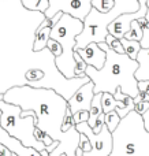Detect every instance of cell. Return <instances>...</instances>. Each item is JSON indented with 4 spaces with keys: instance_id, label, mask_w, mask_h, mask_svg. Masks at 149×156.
<instances>
[{
    "instance_id": "18",
    "label": "cell",
    "mask_w": 149,
    "mask_h": 156,
    "mask_svg": "<svg viewBox=\"0 0 149 156\" xmlns=\"http://www.w3.org/2000/svg\"><path fill=\"white\" fill-rule=\"evenodd\" d=\"M142 36H144V29L138 25V22L134 21L131 23V29L126 33L123 38H126L129 41H137V43H140L142 40Z\"/></svg>"
},
{
    "instance_id": "16",
    "label": "cell",
    "mask_w": 149,
    "mask_h": 156,
    "mask_svg": "<svg viewBox=\"0 0 149 156\" xmlns=\"http://www.w3.org/2000/svg\"><path fill=\"white\" fill-rule=\"evenodd\" d=\"M21 2L22 5L29 11H38L45 14L49 7V0H21Z\"/></svg>"
},
{
    "instance_id": "17",
    "label": "cell",
    "mask_w": 149,
    "mask_h": 156,
    "mask_svg": "<svg viewBox=\"0 0 149 156\" xmlns=\"http://www.w3.org/2000/svg\"><path fill=\"white\" fill-rule=\"evenodd\" d=\"M120 43H122L123 45V49H125V54L127 55L130 59L133 60H137V56H138L140 51H141V44L137 43V41H129L126 40V38H122L120 40Z\"/></svg>"
},
{
    "instance_id": "29",
    "label": "cell",
    "mask_w": 149,
    "mask_h": 156,
    "mask_svg": "<svg viewBox=\"0 0 149 156\" xmlns=\"http://www.w3.org/2000/svg\"><path fill=\"white\" fill-rule=\"evenodd\" d=\"M142 49H148L149 48V27L144 29V36H142V40L140 41Z\"/></svg>"
},
{
    "instance_id": "14",
    "label": "cell",
    "mask_w": 149,
    "mask_h": 156,
    "mask_svg": "<svg viewBox=\"0 0 149 156\" xmlns=\"http://www.w3.org/2000/svg\"><path fill=\"white\" fill-rule=\"evenodd\" d=\"M138 70L136 73V80L138 81H149V48L141 49L137 56Z\"/></svg>"
},
{
    "instance_id": "3",
    "label": "cell",
    "mask_w": 149,
    "mask_h": 156,
    "mask_svg": "<svg viewBox=\"0 0 149 156\" xmlns=\"http://www.w3.org/2000/svg\"><path fill=\"white\" fill-rule=\"evenodd\" d=\"M101 49L107 54V60L101 70L88 66L86 77L95 83V94L111 93L115 94L116 89L127 96L136 99L140 96L138 81L136 80V73L138 70V62L133 60L126 54H116L108 48L107 43L99 44Z\"/></svg>"
},
{
    "instance_id": "8",
    "label": "cell",
    "mask_w": 149,
    "mask_h": 156,
    "mask_svg": "<svg viewBox=\"0 0 149 156\" xmlns=\"http://www.w3.org/2000/svg\"><path fill=\"white\" fill-rule=\"evenodd\" d=\"M81 134H85L92 145V151L89 154H84V156H109L114 148V140H112V133L108 130V127L104 125L101 132L99 134L93 133L92 127L88 125V122L79 123L75 126Z\"/></svg>"
},
{
    "instance_id": "4",
    "label": "cell",
    "mask_w": 149,
    "mask_h": 156,
    "mask_svg": "<svg viewBox=\"0 0 149 156\" xmlns=\"http://www.w3.org/2000/svg\"><path fill=\"white\" fill-rule=\"evenodd\" d=\"M140 10L138 0H115V5L109 12H100L96 8L92 7L90 14L84 21V30L77 37L75 51L86 48L89 44H103L106 43L109 32L108 27L111 23H114L119 16L125 14L137 12Z\"/></svg>"
},
{
    "instance_id": "10",
    "label": "cell",
    "mask_w": 149,
    "mask_h": 156,
    "mask_svg": "<svg viewBox=\"0 0 149 156\" xmlns=\"http://www.w3.org/2000/svg\"><path fill=\"white\" fill-rule=\"evenodd\" d=\"M140 2V10L137 12L125 14V15L119 16L114 23L109 25L108 32L111 36H114L118 40H122L125 34L131 29V23L134 21H138L140 18H145L148 12V0H138Z\"/></svg>"
},
{
    "instance_id": "34",
    "label": "cell",
    "mask_w": 149,
    "mask_h": 156,
    "mask_svg": "<svg viewBox=\"0 0 149 156\" xmlns=\"http://www.w3.org/2000/svg\"><path fill=\"white\" fill-rule=\"evenodd\" d=\"M137 22H138V25L142 27V29H147V27H149V22L147 21V18H140Z\"/></svg>"
},
{
    "instance_id": "32",
    "label": "cell",
    "mask_w": 149,
    "mask_h": 156,
    "mask_svg": "<svg viewBox=\"0 0 149 156\" xmlns=\"http://www.w3.org/2000/svg\"><path fill=\"white\" fill-rule=\"evenodd\" d=\"M0 156H12V152H11L7 147L0 144Z\"/></svg>"
},
{
    "instance_id": "15",
    "label": "cell",
    "mask_w": 149,
    "mask_h": 156,
    "mask_svg": "<svg viewBox=\"0 0 149 156\" xmlns=\"http://www.w3.org/2000/svg\"><path fill=\"white\" fill-rule=\"evenodd\" d=\"M101 99H103V93L95 94V99L92 101V105H90V111H89V121H88V125L90 127H95L96 121L97 118L101 115L103 112V104H101Z\"/></svg>"
},
{
    "instance_id": "20",
    "label": "cell",
    "mask_w": 149,
    "mask_h": 156,
    "mask_svg": "<svg viewBox=\"0 0 149 156\" xmlns=\"http://www.w3.org/2000/svg\"><path fill=\"white\" fill-rule=\"evenodd\" d=\"M114 5L115 0H92V7L103 14L109 12L114 8Z\"/></svg>"
},
{
    "instance_id": "40",
    "label": "cell",
    "mask_w": 149,
    "mask_h": 156,
    "mask_svg": "<svg viewBox=\"0 0 149 156\" xmlns=\"http://www.w3.org/2000/svg\"><path fill=\"white\" fill-rule=\"evenodd\" d=\"M62 156H66V155H62Z\"/></svg>"
},
{
    "instance_id": "5",
    "label": "cell",
    "mask_w": 149,
    "mask_h": 156,
    "mask_svg": "<svg viewBox=\"0 0 149 156\" xmlns=\"http://www.w3.org/2000/svg\"><path fill=\"white\" fill-rule=\"evenodd\" d=\"M114 148L109 156H149V132L140 114L131 111L112 133Z\"/></svg>"
},
{
    "instance_id": "2",
    "label": "cell",
    "mask_w": 149,
    "mask_h": 156,
    "mask_svg": "<svg viewBox=\"0 0 149 156\" xmlns=\"http://www.w3.org/2000/svg\"><path fill=\"white\" fill-rule=\"evenodd\" d=\"M4 101L18 105L22 111H33L36 114V127L59 143V147L49 156H75L81 143V133L75 127L67 133L62 132L63 119L68 108V101L62 94L54 89L25 85L10 89L4 94Z\"/></svg>"
},
{
    "instance_id": "30",
    "label": "cell",
    "mask_w": 149,
    "mask_h": 156,
    "mask_svg": "<svg viewBox=\"0 0 149 156\" xmlns=\"http://www.w3.org/2000/svg\"><path fill=\"white\" fill-rule=\"evenodd\" d=\"M138 89H140V93H148L149 94V81H140Z\"/></svg>"
},
{
    "instance_id": "35",
    "label": "cell",
    "mask_w": 149,
    "mask_h": 156,
    "mask_svg": "<svg viewBox=\"0 0 149 156\" xmlns=\"http://www.w3.org/2000/svg\"><path fill=\"white\" fill-rule=\"evenodd\" d=\"M142 96V100H144V101H148L149 103V94L148 93H140Z\"/></svg>"
},
{
    "instance_id": "7",
    "label": "cell",
    "mask_w": 149,
    "mask_h": 156,
    "mask_svg": "<svg viewBox=\"0 0 149 156\" xmlns=\"http://www.w3.org/2000/svg\"><path fill=\"white\" fill-rule=\"evenodd\" d=\"M0 108L3 111L2 122L0 126L11 136V137L19 140L25 147L29 148H34L36 151L43 152L47 149V147L43 143L36 138L34 129L37 125V118L36 115L27 116V118H22V110L18 105L5 103L4 100L0 101Z\"/></svg>"
},
{
    "instance_id": "33",
    "label": "cell",
    "mask_w": 149,
    "mask_h": 156,
    "mask_svg": "<svg viewBox=\"0 0 149 156\" xmlns=\"http://www.w3.org/2000/svg\"><path fill=\"white\" fill-rule=\"evenodd\" d=\"M142 121H144L145 130H147V132H149V110L144 114V115H142Z\"/></svg>"
},
{
    "instance_id": "6",
    "label": "cell",
    "mask_w": 149,
    "mask_h": 156,
    "mask_svg": "<svg viewBox=\"0 0 149 156\" xmlns=\"http://www.w3.org/2000/svg\"><path fill=\"white\" fill-rule=\"evenodd\" d=\"M82 30L84 22L67 14H63L59 22L52 27L51 40L59 43L62 47V55L56 58V67L67 80L75 78V44L77 37L82 33Z\"/></svg>"
},
{
    "instance_id": "26",
    "label": "cell",
    "mask_w": 149,
    "mask_h": 156,
    "mask_svg": "<svg viewBox=\"0 0 149 156\" xmlns=\"http://www.w3.org/2000/svg\"><path fill=\"white\" fill-rule=\"evenodd\" d=\"M73 118H74V122H75V125L84 123V122L89 121V112H88V111H79V112L74 114Z\"/></svg>"
},
{
    "instance_id": "13",
    "label": "cell",
    "mask_w": 149,
    "mask_h": 156,
    "mask_svg": "<svg viewBox=\"0 0 149 156\" xmlns=\"http://www.w3.org/2000/svg\"><path fill=\"white\" fill-rule=\"evenodd\" d=\"M0 144L7 147V148L16 156H41L40 152L36 151L34 148L25 147L19 140L11 137L2 126H0Z\"/></svg>"
},
{
    "instance_id": "25",
    "label": "cell",
    "mask_w": 149,
    "mask_h": 156,
    "mask_svg": "<svg viewBox=\"0 0 149 156\" xmlns=\"http://www.w3.org/2000/svg\"><path fill=\"white\" fill-rule=\"evenodd\" d=\"M48 49L54 54L55 58H59L60 55H62V47H60L59 43H56V41H54V40L48 41Z\"/></svg>"
},
{
    "instance_id": "36",
    "label": "cell",
    "mask_w": 149,
    "mask_h": 156,
    "mask_svg": "<svg viewBox=\"0 0 149 156\" xmlns=\"http://www.w3.org/2000/svg\"><path fill=\"white\" fill-rule=\"evenodd\" d=\"M145 18H147V21L149 22V8H148V12H147V16H145Z\"/></svg>"
},
{
    "instance_id": "21",
    "label": "cell",
    "mask_w": 149,
    "mask_h": 156,
    "mask_svg": "<svg viewBox=\"0 0 149 156\" xmlns=\"http://www.w3.org/2000/svg\"><path fill=\"white\" fill-rule=\"evenodd\" d=\"M74 58H75V62H77V65H75V78H85L86 77L88 65L84 62V59L79 56L78 52H75Z\"/></svg>"
},
{
    "instance_id": "19",
    "label": "cell",
    "mask_w": 149,
    "mask_h": 156,
    "mask_svg": "<svg viewBox=\"0 0 149 156\" xmlns=\"http://www.w3.org/2000/svg\"><path fill=\"white\" fill-rule=\"evenodd\" d=\"M120 121H122V119H120V116L118 115L116 111H111V112L106 114V126L108 127V130L111 133H114L115 130L118 129Z\"/></svg>"
},
{
    "instance_id": "24",
    "label": "cell",
    "mask_w": 149,
    "mask_h": 156,
    "mask_svg": "<svg viewBox=\"0 0 149 156\" xmlns=\"http://www.w3.org/2000/svg\"><path fill=\"white\" fill-rule=\"evenodd\" d=\"M34 136H36V138H37V140L40 141V143H43L44 145L47 147V148H48V147H51L52 144L55 143V141L52 140V138L49 137V136L47 134V133H44L43 130H40L38 127H36V129H34Z\"/></svg>"
},
{
    "instance_id": "23",
    "label": "cell",
    "mask_w": 149,
    "mask_h": 156,
    "mask_svg": "<svg viewBox=\"0 0 149 156\" xmlns=\"http://www.w3.org/2000/svg\"><path fill=\"white\" fill-rule=\"evenodd\" d=\"M75 122H74V118H73V114H71L70 108H67V112H66V116L63 119V125H62V132L63 133H67L68 130H71L73 127H75Z\"/></svg>"
},
{
    "instance_id": "37",
    "label": "cell",
    "mask_w": 149,
    "mask_h": 156,
    "mask_svg": "<svg viewBox=\"0 0 149 156\" xmlns=\"http://www.w3.org/2000/svg\"><path fill=\"white\" fill-rule=\"evenodd\" d=\"M4 100V94H0V101H3Z\"/></svg>"
},
{
    "instance_id": "12",
    "label": "cell",
    "mask_w": 149,
    "mask_h": 156,
    "mask_svg": "<svg viewBox=\"0 0 149 156\" xmlns=\"http://www.w3.org/2000/svg\"><path fill=\"white\" fill-rule=\"evenodd\" d=\"M79 54V56L84 59V62L90 67H95L96 70H101L107 60V54L99 47V44L92 43L84 49L75 51Z\"/></svg>"
},
{
    "instance_id": "11",
    "label": "cell",
    "mask_w": 149,
    "mask_h": 156,
    "mask_svg": "<svg viewBox=\"0 0 149 156\" xmlns=\"http://www.w3.org/2000/svg\"><path fill=\"white\" fill-rule=\"evenodd\" d=\"M95 99V83L92 80L84 86L78 89L74 93V96L68 100V108H70L71 114H77L79 111H90V105Z\"/></svg>"
},
{
    "instance_id": "28",
    "label": "cell",
    "mask_w": 149,
    "mask_h": 156,
    "mask_svg": "<svg viewBox=\"0 0 149 156\" xmlns=\"http://www.w3.org/2000/svg\"><path fill=\"white\" fill-rule=\"evenodd\" d=\"M149 110V103L148 101H144V100H141V101H138L136 104V108H134V111H136L137 114H140V115H144L145 112Z\"/></svg>"
},
{
    "instance_id": "31",
    "label": "cell",
    "mask_w": 149,
    "mask_h": 156,
    "mask_svg": "<svg viewBox=\"0 0 149 156\" xmlns=\"http://www.w3.org/2000/svg\"><path fill=\"white\" fill-rule=\"evenodd\" d=\"M114 97L115 99L118 100V101H125L126 99H127V97H130V96H127V94H125L122 92V89H116V92H115V94H114Z\"/></svg>"
},
{
    "instance_id": "9",
    "label": "cell",
    "mask_w": 149,
    "mask_h": 156,
    "mask_svg": "<svg viewBox=\"0 0 149 156\" xmlns=\"http://www.w3.org/2000/svg\"><path fill=\"white\" fill-rule=\"evenodd\" d=\"M92 11V0H49L45 16L52 19L56 14L63 12L84 22Z\"/></svg>"
},
{
    "instance_id": "38",
    "label": "cell",
    "mask_w": 149,
    "mask_h": 156,
    "mask_svg": "<svg viewBox=\"0 0 149 156\" xmlns=\"http://www.w3.org/2000/svg\"><path fill=\"white\" fill-rule=\"evenodd\" d=\"M148 7H149V0H148Z\"/></svg>"
},
{
    "instance_id": "22",
    "label": "cell",
    "mask_w": 149,
    "mask_h": 156,
    "mask_svg": "<svg viewBox=\"0 0 149 156\" xmlns=\"http://www.w3.org/2000/svg\"><path fill=\"white\" fill-rule=\"evenodd\" d=\"M106 43H107V45H108V48L112 49V51H115L116 54H125V49H123V45H122V43H120V40L115 38L114 36L108 34Z\"/></svg>"
},
{
    "instance_id": "27",
    "label": "cell",
    "mask_w": 149,
    "mask_h": 156,
    "mask_svg": "<svg viewBox=\"0 0 149 156\" xmlns=\"http://www.w3.org/2000/svg\"><path fill=\"white\" fill-rule=\"evenodd\" d=\"M79 148L84 151V154H89L92 151V145H90L89 140L85 134H81V143H79Z\"/></svg>"
},
{
    "instance_id": "1",
    "label": "cell",
    "mask_w": 149,
    "mask_h": 156,
    "mask_svg": "<svg viewBox=\"0 0 149 156\" xmlns=\"http://www.w3.org/2000/svg\"><path fill=\"white\" fill-rule=\"evenodd\" d=\"M45 18L44 12L26 10L21 0H0V94L29 85L26 73L30 70L44 71L45 88L56 90L67 101L90 81L89 77L67 80L48 48L34 51L36 33Z\"/></svg>"
},
{
    "instance_id": "39",
    "label": "cell",
    "mask_w": 149,
    "mask_h": 156,
    "mask_svg": "<svg viewBox=\"0 0 149 156\" xmlns=\"http://www.w3.org/2000/svg\"><path fill=\"white\" fill-rule=\"evenodd\" d=\"M12 156H16V155H14V154H12Z\"/></svg>"
}]
</instances>
